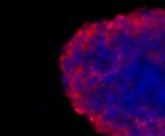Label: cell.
Returning a JSON list of instances; mask_svg holds the SVG:
<instances>
[{
	"label": "cell",
	"instance_id": "obj_1",
	"mask_svg": "<svg viewBox=\"0 0 165 136\" xmlns=\"http://www.w3.org/2000/svg\"><path fill=\"white\" fill-rule=\"evenodd\" d=\"M60 70L71 105L102 136H165V8L84 24Z\"/></svg>",
	"mask_w": 165,
	"mask_h": 136
}]
</instances>
